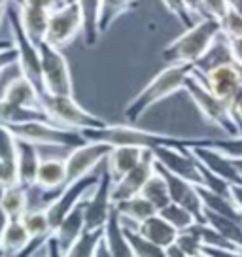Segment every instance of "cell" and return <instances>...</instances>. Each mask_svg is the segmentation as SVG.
<instances>
[{"instance_id": "cell-33", "label": "cell", "mask_w": 242, "mask_h": 257, "mask_svg": "<svg viewBox=\"0 0 242 257\" xmlns=\"http://www.w3.org/2000/svg\"><path fill=\"white\" fill-rule=\"evenodd\" d=\"M123 225H125V231H127L129 242L131 246H133L135 257H169L167 255V249L157 246L155 242L148 240L144 234L138 233V225L127 223V221H123Z\"/></svg>"}, {"instance_id": "cell-32", "label": "cell", "mask_w": 242, "mask_h": 257, "mask_svg": "<svg viewBox=\"0 0 242 257\" xmlns=\"http://www.w3.org/2000/svg\"><path fill=\"white\" fill-rule=\"evenodd\" d=\"M193 146L214 148L218 152L225 153L231 159H242V135L225 138H186V148H193Z\"/></svg>"}, {"instance_id": "cell-23", "label": "cell", "mask_w": 242, "mask_h": 257, "mask_svg": "<svg viewBox=\"0 0 242 257\" xmlns=\"http://www.w3.org/2000/svg\"><path fill=\"white\" fill-rule=\"evenodd\" d=\"M83 202L78 204V206L63 219V223L57 227L55 234H53L57 240H59V244H61L63 251H68L74 242L87 231V229H85V204H83Z\"/></svg>"}, {"instance_id": "cell-39", "label": "cell", "mask_w": 242, "mask_h": 257, "mask_svg": "<svg viewBox=\"0 0 242 257\" xmlns=\"http://www.w3.org/2000/svg\"><path fill=\"white\" fill-rule=\"evenodd\" d=\"M159 214H161L172 227H176L180 233L191 229L195 223H199L197 217L193 216V212H189L187 208H184L182 204H176V202H169L165 208L159 210Z\"/></svg>"}, {"instance_id": "cell-44", "label": "cell", "mask_w": 242, "mask_h": 257, "mask_svg": "<svg viewBox=\"0 0 242 257\" xmlns=\"http://www.w3.org/2000/svg\"><path fill=\"white\" fill-rule=\"evenodd\" d=\"M204 257H242V249H221V248H202Z\"/></svg>"}, {"instance_id": "cell-12", "label": "cell", "mask_w": 242, "mask_h": 257, "mask_svg": "<svg viewBox=\"0 0 242 257\" xmlns=\"http://www.w3.org/2000/svg\"><path fill=\"white\" fill-rule=\"evenodd\" d=\"M155 157V163H159L161 167L176 174L180 178H186L193 184H202L201 165L195 159V155L187 148H172V146H161L152 150Z\"/></svg>"}, {"instance_id": "cell-28", "label": "cell", "mask_w": 242, "mask_h": 257, "mask_svg": "<svg viewBox=\"0 0 242 257\" xmlns=\"http://www.w3.org/2000/svg\"><path fill=\"white\" fill-rule=\"evenodd\" d=\"M19 14H21V23H23L25 32L29 34V38L40 46L42 42L46 40V32H48V25H49V12L40 8H33V6H23L19 8Z\"/></svg>"}, {"instance_id": "cell-16", "label": "cell", "mask_w": 242, "mask_h": 257, "mask_svg": "<svg viewBox=\"0 0 242 257\" xmlns=\"http://www.w3.org/2000/svg\"><path fill=\"white\" fill-rule=\"evenodd\" d=\"M187 150L193 153L195 159L199 161L202 167H206L214 174H218L219 178L227 180L231 185L242 184V174L236 169L234 159L227 157L225 153L218 152L214 148H206V146H193V148H187Z\"/></svg>"}, {"instance_id": "cell-34", "label": "cell", "mask_w": 242, "mask_h": 257, "mask_svg": "<svg viewBox=\"0 0 242 257\" xmlns=\"http://www.w3.org/2000/svg\"><path fill=\"white\" fill-rule=\"evenodd\" d=\"M206 223L219 231L236 249H242V221L206 212Z\"/></svg>"}, {"instance_id": "cell-14", "label": "cell", "mask_w": 242, "mask_h": 257, "mask_svg": "<svg viewBox=\"0 0 242 257\" xmlns=\"http://www.w3.org/2000/svg\"><path fill=\"white\" fill-rule=\"evenodd\" d=\"M154 174H155V157L154 153H152V150H148L144 159L140 161L129 174H125L121 180H117L113 184V191H112L113 204L140 195L142 189H144V185L148 184V180L154 176Z\"/></svg>"}, {"instance_id": "cell-4", "label": "cell", "mask_w": 242, "mask_h": 257, "mask_svg": "<svg viewBox=\"0 0 242 257\" xmlns=\"http://www.w3.org/2000/svg\"><path fill=\"white\" fill-rule=\"evenodd\" d=\"M187 95L191 96V100L195 102L197 110L202 113V117L212 123L214 127H218L221 133H225V137H240L242 128L236 123L233 112H231V104L225 102L223 98H219L218 95H214L206 83L202 81V78H199L193 72V76L187 80L186 83Z\"/></svg>"}, {"instance_id": "cell-42", "label": "cell", "mask_w": 242, "mask_h": 257, "mask_svg": "<svg viewBox=\"0 0 242 257\" xmlns=\"http://www.w3.org/2000/svg\"><path fill=\"white\" fill-rule=\"evenodd\" d=\"M202 6L208 17H216V19H223L227 12L231 10V2L229 0H202Z\"/></svg>"}, {"instance_id": "cell-54", "label": "cell", "mask_w": 242, "mask_h": 257, "mask_svg": "<svg viewBox=\"0 0 242 257\" xmlns=\"http://www.w3.org/2000/svg\"><path fill=\"white\" fill-rule=\"evenodd\" d=\"M240 221H242V219H240Z\"/></svg>"}, {"instance_id": "cell-43", "label": "cell", "mask_w": 242, "mask_h": 257, "mask_svg": "<svg viewBox=\"0 0 242 257\" xmlns=\"http://www.w3.org/2000/svg\"><path fill=\"white\" fill-rule=\"evenodd\" d=\"M68 0H27L25 6H33V8L46 10L49 14H53L55 10H59L61 6H65Z\"/></svg>"}, {"instance_id": "cell-9", "label": "cell", "mask_w": 242, "mask_h": 257, "mask_svg": "<svg viewBox=\"0 0 242 257\" xmlns=\"http://www.w3.org/2000/svg\"><path fill=\"white\" fill-rule=\"evenodd\" d=\"M113 184H115V180H113L112 172L108 170V167H104L100 170V180H98L95 191L83 202L85 204V229L87 231H100L108 223L110 214L115 206L112 199Z\"/></svg>"}, {"instance_id": "cell-13", "label": "cell", "mask_w": 242, "mask_h": 257, "mask_svg": "<svg viewBox=\"0 0 242 257\" xmlns=\"http://www.w3.org/2000/svg\"><path fill=\"white\" fill-rule=\"evenodd\" d=\"M155 169H157V172L165 178V182L169 185L170 201L176 202V204H182L184 208H187L189 212H193V216L197 217L199 223H206V210L202 206L197 184L189 182L186 178H180V176H176V174H172V172H169L165 167H161L159 163H155Z\"/></svg>"}, {"instance_id": "cell-26", "label": "cell", "mask_w": 242, "mask_h": 257, "mask_svg": "<svg viewBox=\"0 0 242 257\" xmlns=\"http://www.w3.org/2000/svg\"><path fill=\"white\" fill-rule=\"evenodd\" d=\"M146 152L148 150H140V148H113L106 159V167L112 172L113 180L117 182L125 174H129L131 170L144 159Z\"/></svg>"}, {"instance_id": "cell-31", "label": "cell", "mask_w": 242, "mask_h": 257, "mask_svg": "<svg viewBox=\"0 0 242 257\" xmlns=\"http://www.w3.org/2000/svg\"><path fill=\"white\" fill-rule=\"evenodd\" d=\"M0 117L2 125H21L33 121H51L46 110L42 108H29V106H16L0 102ZM53 123V121H51Z\"/></svg>"}, {"instance_id": "cell-22", "label": "cell", "mask_w": 242, "mask_h": 257, "mask_svg": "<svg viewBox=\"0 0 242 257\" xmlns=\"http://www.w3.org/2000/svg\"><path fill=\"white\" fill-rule=\"evenodd\" d=\"M137 229L138 233L144 234L148 240L155 242L157 246H161L165 249L170 248L172 244H176L178 234H180V231H178L176 227H172L159 212L155 216L150 217V219H146L144 223L138 225Z\"/></svg>"}, {"instance_id": "cell-46", "label": "cell", "mask_w": 242, "mask_h": 257, "mask_svg": "<svg viewBox=\"0 0 242 257\" xmlns=\"http://www.w3.org/2000/svg\"><path fill=\"white\" fill-rule=\"evenodd\" d=\"M231 112H233L234 119H236V123H238L242 128V89L238 91V95L231 100Z\"/></svg>"}, {"instance_id": "cell-5", "label": "cell", "mask_w": 242, "mask_h": 257, "mask_svg": "<svg viewBox=\"0 0 242 257\" xmlns=\"http://www.w3.org/2000/svg\"><path fill=\"white\" fill-rule=\"evenodd\" d=\"M19 140H27L38 148H65L74 150L87 144L81 131L59 127L51 121H33V123H21V125H2Z\"/></svg>"}, {"instance_id": "cell-45", "label": "cell", "mask_w": 242, "mask_h": 257, "mask_svg": "<svg viewBox=\"0 0 242 257\" xmlns=\"http://www.w3.org/2000/svg\"><path fill=\"white\" fill-rule=\"evenodd\" d=\"M46 257H65V251L61 248V244L57 240L55 236H51L46 246Z\"/></svg>"}, {"instance_id": "cell-36", "label": "cell", "mask_w": 242, "mask_h": 257, "mask_svg": "<svg viewBox=\"0 0 242 257\" xmlns=\"http://www.w3.org/2000/svg\"><path fill=\"white\" fill-rule=\"evenodd\" d=\"M102 240H104V229H100V231H85L70 246V249L65 251V257H95Z\"/></svg>"}, {"instance_id": "cell-30", "label": "cell", "mask_w": 242, "mask_h": 257, "mask_svg": "<svg viewBox=\"0 0 242 257\" xmlns=\"http://www.w3.org/2000/svg\"><path fill=\"white\" fill-rule=\"evenodd\" d=\"M199 187V195H201L202 206L206 212H212V214H218V216H225L231 217V219H242L240 210L236 208V204L233 202V199L229 195H219V193H214L202 187V185H197Z\"/></svg>"}, {"instance_id": "cell-18", "label": "cell", "mask_w": 242, "mask_h": 257, "mask_svg": "<svg viewBox=\"0 0 242 257\" xmlns=\"http://www.w3.org/2000/svg\"><path fill=\"white\" fill-rule=\"evenodd\" d=\"M0 184L2 189L19 185L17 138L4 127H2V150H0Z\"/></svg>"}, {"instance_id": "cell-40", "label": "cell", "mask_w": 242, "mask_h": 257, "mask_svg": "<svg viewBox=\"0 0 242 257\" xmlns=\"http://www.w3.org/2000/svg\"><path fill=\"white\" fill-rule=\"evenodd\" d=\"M176 244L182 248V251H184L187 257L202 255V248H204V246H202L199 234L195 233L193 229H187V231H182V233L178 234Z\"/></svg>"}, {"instance_id": "cell-41", "label": "cell", "mask_w": 242, "mask_h": 257, "mask_svg": "<svg viewBox=\"0 0 242 257\" xmlns=\"http://www.w3.org/2000/svg\"><path fill=\"white\" fill-rule=\"evenodd\" d=\"M161 2H163V6L169 10L170 14L176 17L178 21L184 25L186 29L197 23V19L191 16V12L187 10V6H186V2H184V0H161Z\"/></svg>"}, {"instance_id": "cell-11", "label": "cell", "mask_w": 242, "mask_h": 257, "mask_svg": "<svg viewBox=\"0 0 242 257\" xmlns=\"http://www.w3.org/2000/svg\"><path fill=\"white\" fill-rule=\"evenodd\" d=\"M112 150V146L100 144V142H87V144L80 146V148L70 150L68 155L65 157L68 184L93 174L98 165H102V161L108 159Z\"/></svg>"}, {"instance_id": "cell-50", "label": "cell", "mask_w": 242, "mask_h": 257, "mask_svg": "<svg viewBox=\"0 0 242 257\" xmlns=\"http://www.w3.org/2000/svg\"><path fill=\"white\" fill-rule=\"evenodd\" d=\"M95 257H113L112 253H110V249H108V246L104 244V240H102V244L98 246V251H97V255Z\"/></svg>"}, {"instance_id": "cell-21", "label": "cell", "mask_w": 242, "mask_h": 257, "mask_svg": "<svg viewBox=\"0 0 242 257\" xmlns=\"http://www.w3.org/2000/svg\"><path fill=\"white\" fill-rule=\"evenodd\" d=\"M227 63H234L233 59V51H231V44H229V38L221 32L218 38L214 40V44L210 46V49L204 53V55L193 64L195 66V74L199 76H206L210 70L218 68L221 64Z\"/></svg>"}, {"instance_id": "cell-3", "label": "cell", "mask_w": 242, "mask_h": 257, "mask_svg": "<svg viewBox=\"0 0 242 257\" xmlns=\"http://www.w3.org/2000/svg\"><path fill=\"white\" fill-rule=\"evenodd\" d=\"M221 34V23L216 17H204L195 25L187 27L180 36H176L163 49V59L169 64L189 63L195 64L201 59L214 40Z\"/></svg>"}, {"instance_id": "cell-2", "label": "cell", "mask_w": 242, "mask_h": 257, "mask_svg": "<svg viewBox=\"0 0 242 257\" xmlns=\"http://www.w3.org/2000/svg\"><path fill=\"white\" fill-rule=\"evenodd\" d=\"M87 142H100L112 148H140V150H155L161 146L186 148V138L170 137L163 133L144 131L135 125H106L102 128H87L81 131Z\"/></svg>"}, {"instance_id": "cell-15", "label": "cell", "mask_w": 242, "mask_h": 257, "mask_svg": "<svg viewBox=\"0 0 242 257\" xmlns=\"http://www.w3.org/2000/svg\"><path fill=\"white\" fill-rule=\"evenodd\" d=\"M199 78H202V81L206 83V87L214 95H218L219 98H223L225 102L231 104V100L238 95V91L242 89V64H221L218 68L210 70L206 76H199Z\"/></svg>"}, {"instance_id": "cell-48", "label": "cell", "mask_w": 242, "mask_h": 257, "mask_svg": "<svg viewBox=\"0 0 242 257\" xmlns=\"http://www.w3.org/2000/svg\"><path fill=\"white\" fill-rule=\"evenodd\" d=\"M231 199L236 204V208L240 210L242 214V184H234L231 185Z\"/></svg>"}, {"instance_id": "cell-7", "label": "cell", "mask_w": 242, "mask_h": 257, "mask_svg": "<svg viewBox=\"0 0 242 257\" xmlns=\"http://www.w3.org/2000/svg\"><path fill=\"white\" fill-rule=\"evenodd\" d=\"M42 55V78L44 93L59 96H74V83L70 66L61 49L44 40L40 44Z\"/></svg>"}, {"instance_id": "cell-38", "label": "cell", "mask_w": 242, "mask_h": 257, "mask_svg": "<svg viewBox=\"0 0 242 257\" xmlns=\"http://www.w3.org/2000/svg\"><path fill=\"white\" fill-rule=\"evenodd\" d=\"M21 221L27 227L31 238H36V236H53L51 221H49L46 208H31L21 217Z\"/></svg>"}, {"instance_id": "cell-53", "label": "cell", "mask_w": 242, "mask_h": 257, "mask_svg": "<svg viewBox=\"0 0 242 257\" xmlns=\"http://www.w3.org/2000/svg\"><path fill=\"white\" fill-rule=\"evenodd\" d=\"M193 257H204V255H193Z\"/></svg>"}, {"instance_id": "cell-19", "label": "cell", "mask_w": 242, "mask_h": 257, "mask_svg": "<svg viewBox=\"0 0 242 257\" xmlns=\"http://www.w3.org/2000/svg\"><path fill=\"white\" fill-rule=\"evenodd\" d=\"M17 153H19V185L33 189L36 185V178H38L42 163L40 148L27 140L17 138Z\"/></svg>"}, {"instance_id": "cell-27", "label": "cell", "mask_w": 242, "mask_h": 257, "mask_svg": "<svg viewBox=\"0 0 242 257\" xmlns=\"http://www.w3.org/2000/svg\"><path fill=\"white\" fill-rule=\"evenodd\" d=\"M31 210V193L23 185L2 189V214L4 219H21Z\"/></svg>"}, {"instance_id": "cell-25", "label": "cell", "mask_w": 242, "mask_h": 257, "mask_svg": "<svg viewBox=\"0 0 242 257\" xmlns=\"http://www.w3.org/2000/svg\"><path fill=\"white\" fill-rule=\"evenodd\" d=\"M31 242V234L27 231L21 219H4V231H2V257H17Z\"/></svg>"}, {"instance_id": "cell-52", "label": "cell", "mask_w": 242, "mask_h": 257, "mask_svg": "<svg viewBox=\"0 0 242 257\" xmlns=\"http://www.w3.org/2000/svg\"><path fill=\"white\" fill-rule=\"evenodd\" d=\"M234 165H236V169H238V172L242 174V159H234Z\"/></svg>"}, {"instance_id": "cell-8", "label": "cell", "mask_w": 242, "mask_h": 257, "mask_svg": "<svg viewBox=\"0 0 242 257\" xmlns=\"http://www.w3.org/2000/svg\"><path fill=\"white\" fill-rule=\"evenodd\" d=\"M98 180H100V172H98V174L93 172V174H89V176H85V178H80V180H76V182L66 185L55 201L51 202V204H48L46 212H48L49 221H51L53 234H55L57 227L63 223V219H65L78 204H81V202L87 201L89 197H91V193L95 191V187L98 185Z\"/></svg>"}, {"instance_id": "cell-17", "label": "cell", "mask_w": 242, "mask_h": 257, "mask_svg": "<svg viewBox=\"0 0 242 257\" xmlns=\"http://www.w3.org/2000/svg\"><path fill=\"white\" fill-rule=\"evenodd\" d=\"M0 102L16 104V106H29V108H42L44 110L42 93L25 78L23 74H17L14 80L4 85Z\"/></svg>"}, {"instance_id": "cell-51", "label": "cell", "mask_w": 242, "mask_h": 257, "mask_svg": "<svg viewBox=\"0 0 242 257\" xmlns=\"http://www.w3.org/2000/svg\"><path fill=\"white\" fill-rule=\"evenodd\" d=\"M12 4H16V6H19V8H23L25 4H27V0H10Z\"/></svg>"}, {"instance_id": "cell-49", "label": "cell", "mask_w": 242, "mask_h": 257, "mask_svg": "<svg viewBox=\"0 0 242 257\" xmlns=\"http://www.w3.org/2000/svg\"><path fill=\"white\" fill-rule=\"evenodd\" d=\"M167 255L169 257H187L184 251H182V248L178 246V244H172L170 248H167Z\"/></svg>"}, {"instance_id": "cell-1", "label": "cell", "mask_w": 242, "mask_h": 257, "mask_svg": "<svg viewBox=\"0 0 242 257\" xmlns=\"http://www.w3.org/2000/svg\"><path fill=\"white\" fill-rule=\"evenodd\" d=\"M193 72L195 66L189 63L167 64L161 72L155 78H152V81L127 104L125 112H123L125 119L129 123H137L152 106L172 96L178 91L186 89L187 80L193 76Z\"/></svg>"}, {"instance_id": "cell-37", "label": "cell", "mask_w": 242, "mask_h": 257, "mask_svg": "<svg viewBox=\"0 0 242 257\" xmlns=\"http://www.w3.org/2000/svg\"><path fill=\"white\" fill-rule=\"evenodd\" d=\"M138 8L137 0H102L100 12V34L106 32L125 12Z\"/></svg>"}, {"instance_id": "cell-29", "label": "cell", "mask_w": 242, "mask_h": 257, "mask_svg": "<svg viewBox=\"0 0 242 257\" xmlns=\"http://www.w3.org/2000/svg\"><path fill=\"white\" fill-rule=\"evenodd\" d=\"M115 210L119 212L123 221L133 225L144 223L146 219H150L152 216L157 214V208L150 201H146L142 195H137V197L127 199V201L115 202Z\"/></svg>"}, {"instance_id": "cell-47", "label": "cell", "mask_w": 242, "mask_h": 257, "mask_svg": "<svg viewBox=\"0 0 242 257\" xmlns=\"http://www.w3.org/2000/svg\"><path fill=\"white\" fill-rule=\"evenodd\" d=\"M229 44H231V51H233L234 63L242 64V36H233V38H229Z\"/></svg>"}, {"instance_id": "cell-20", "label": "cell", "mask_w": 242, "mask_h": 257, "mask_svg": "<svg viewBox=\"0 0 242 257\" xmlns=\"http://www.w3.org/2000/svg\"><path fill=\"white\" fill-rule=\"evenodd\" d=\"M104 244L108 246L113 257H135L123 219H121L119 212L115 210V206H113V212L110 214V219L104 227Z\"/></svg>"}, {"instance_id": "cell-35", "label": "cell", "mask_w": 242, "mask_h": 257, "mask_svg": "<svg viewBox=\"0 0 242 257\" xmlns=\"http://www.w3.org/2000/svg\"><path fill=\"white\" fill-rule=\"evenodd\" d=\"M140 195L144 197L146 201L152 202L155 208H157V212L165 208L169 202H172V201H170L169 185H167V182H165V178L157 172V169H155L154 176L148 180V184L144 185V189H142V193H140Z\"/></svg>"}, {"instance_id": "cell-24", "label": "cell", "mask_w": 242, "mask_h": 257, "mask_svg": "<svg viewBox=\"0 0 242 257\" xmlns=\"http://www.w3.org/2000/svg\"><path fill=\"white\" fill-rule=\"evenodd\" d=\"M80 6L81 21V38L87 48H93L100 36V12H102V0H76Z\"/></svg>"}, {"instance_id": "cell-10", "label": "cell", "mask_w": 242, "mask_h": 257, "mask_svg": "<svg viewBox=\"0 0 242 257\" xmlns=\"http://www.w3.org/2000/svg\"><path fill=\"white\" fill-rule=\"evenodd\" d=\"M83 21H81L80 6L76 0H68L65 6H61L49 16L46 42L55 46L57 49H63L70 42L81 34Z\"/></svg>"}, {"instance_id": "cell-6", "label": "cell", "mask_w": 242, "mask_h": 257, "mask_svg": "<svg viewBox=\"0 0 242 257\" xmlns=\"http://www.w3.org/2000/svg\"><path fill=\"white\" fill-rule=\"evenodd\" d=\"M42 104L48 112L49 119L55 125L74 131H87V128H102L108 123L98 115L87 112L83 106L76 102L74 96H59L42 93Z\"/></svg>"}]
</instances>
